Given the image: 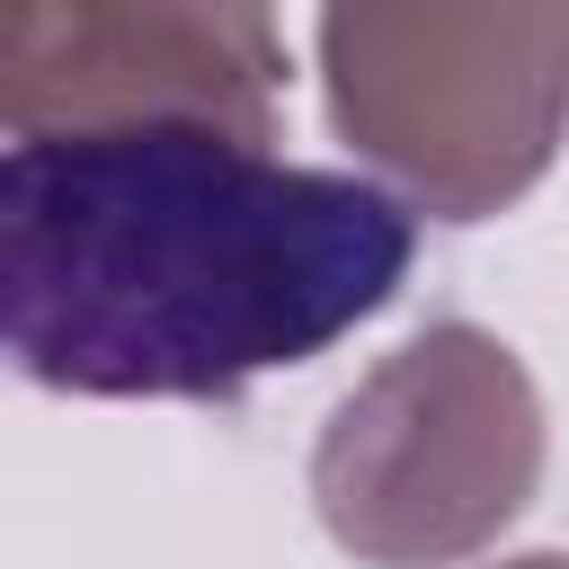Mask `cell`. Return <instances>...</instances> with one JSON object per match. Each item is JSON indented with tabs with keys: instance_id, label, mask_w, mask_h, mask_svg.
<instances>
[{
	"instance_id": "4",
	"label": "cell",
	"mask_w": 569,
	"mask_h": 569,
	"mask_svg": "<svg viewBox=\"0 0 569 569\" xmlns=\"http://www.w3.org/2000/svg\"><path fill=\"white\" fill-rule=\"evenodd\" d=\"M284 71L276 0H9L0 44L9 133L231 124L267 142Z\"/></svg>"
},
{
	"instance_id": "3",
	"label": "cell",
	"mask_w": 569,
	"mask_h": 569,
	"mask_svg": "<svg viewBox=\"0 0 569 569\" xmlns=\"http://www.w3.org/2000/svg\"><path fill=\"white\" fill-rule=\"evenodd\" d=\"M542 445L525 356L471 320H436L329 409L311 507L365 569H453L533 507Z\"/></svg>"
},
{
	"instance_id": "5",
	"label": "cell",
	"mask_w": 569,
	"mask_h": 569,
	"mask_svg": "<svg viewBox=\"0 0 569 569\" xmlns=\"http://www.w3.org/2000/svg\"><path fill=\"white\" fill-rule=\"evenodd\" d=\"M498 569H569V551H525V560H498Z\"/></svg>"
},
{
	"instance_id": "2",
	"label": "cell",
	"mask_w": 569,
	"mask_h": 569,
	"mask_svg": "<svg viewBox=\"0 0 569 569\" xmlns=\"http://www.w3.org/2000/svg\"><path fill=\"white\" fill-rule=\"evenodd\" d=\"M338 142L436 222H489L569 142V0H320Z\"/></svg>"
},
{
	"instance_id": "1",
	"label": "cell",
	"mask_w": 569,
	"mask_h": 569,
	"mask_svg": "<svg viewBox=\"0 0 569 569\" xmlns=\"http://www.w3.org/2000/svg\"><path fill=\"white\" fill-rule=\"evenodd\" d=\"M409 258V196L231 124L9 133L0 160L9 365L71 400H231L365 329Z\"/></svg>"
}]
</instances>
